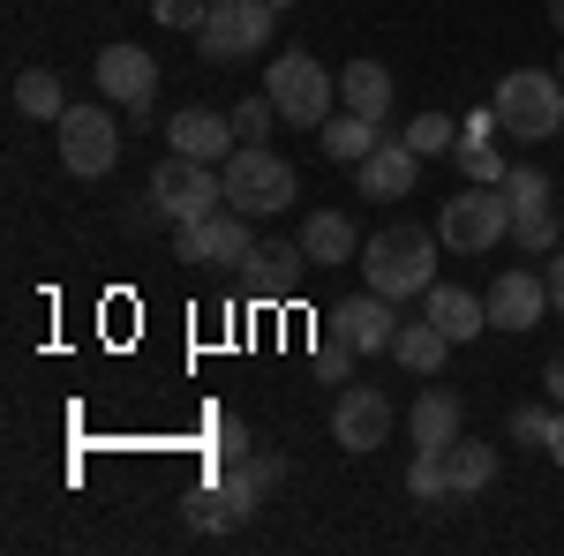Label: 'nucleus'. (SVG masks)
<instances>
[{"mask_svg": "<svg viewBox=\"0 0 564 556\" xmlns=\"http://www.w3.org/2000/svg\"><path fill=\"white\" fill-rule=\"evenodd\" d=\"M174 263H218V257H212V218H188V226H174Z\"/></svg>", "mask_w": 564, "mask_h": 556, "instance_id": "473e14b6", "label": "nucleus"}, {"mask_svg": "<svg viewBox=\"0 0 564 556\" xmlns=\"http://www.w3.org/2000/svg\"><path fill=\"white\" fill-rule=\"evenodd\" d=\"M241 451H249V428H241L234 414H226V428H218V467H234Z\"/></svg>", "mask_w": 564, "mask_h": 556, "instance_id": "f704fd0d", "label": "nucleus"}, {"mask_svg": "<svg viewBox=\"0 0 564 556\" xmlns=\"http://www.w3.org/2000/svg\"><path fill=\"white\" fill-rule=\"evenodd\" d=\"M489 113H497V135H512V143H542V135H564V76H542V68H512L497 98H489Z\"/></svg>", "mask_w": 564, "mask_h": 556, "instance_id": "7ed1b4c3", "label": "nucleus"}, {"mask_svg": "<svg viewBox=\"0 0 564 556\" xmlns=\"http://www.w3.org/2000/svg\"><path fill=\"white\" fill-rule=\"evenodd\" d=\"M15 113H23V121H61V113H68L61 76H53V68H23V76H15Z\"/></svg>", "mask_w": 564, "mask_h": 556, "instance_id": "b1692460", "label": "nucleus"}, {"mask_svg": "<svg viewBox=\"0 0 564 556\" xmlns=\"http://www.w3.org/2000/svg\"><path fill=\"white\" fill-rule=\"evenodd\" d=\"M550 23H557V31H564V0H550Z\"/></svg>", "mask_w": 564, "mask_h": 556, "instance_id": "58836bf2", "label": "nucleus"}, {"mask_svg": "<svg viewBox=\"0 0 564 556\" xmlns=\"http://www.w3.org/2000/svg\"><path fill=\"white\" fill-rule=\"evenodd\" d=\"M542 391H550V406H564V353L550 361V369H542Z\"/></svg>", "mask_w": 564, "mask_h": 556, "instance_id": "c9c22d12", "label": "nucleus"}, {"mask_svg": "<svg viewBox=\"0 0 564 556\" xmlns=\"http://www.w3.org/2000/svg\"><path fill=\"white\" fill-rule=\"evenodd\" d=\"M354 173H361V196H369V204H399V196L422 181V151H414L406 135H384Z\"/></svg>", "mask_w": 564, "mask_h": 556, "instance_id": "4468645a", "label": "nucleus"}, {"mask_svg": "<svg viewBox=\"0 0 564 556\" xmlns=\"http://www.w3.org/2000/svg\"><path fill=\"white\" fill-rule=\"evenodd\" d=\"M354 361H361V346H354L347 331H339V324L324 316V324H316V377H324V384H347Z\"/></svg>", "mask_w": 564, "mask_h": 556, "instance_id": "393cba45", "label": "nucleus"}, {"mask_svg": "<svg viewBox=\"0 0 564 556\" xmlns=\"http://www.w3.org/2000/svg\"><path fill=\"white\" fill-rule=\"evenodd\" d=\"M151 204L174 218V226H188V218H212V211H226V173L204 166V159H181V151H166V159H159V173H151Z\"/></svg>", "mask_w": 564, "mask_h": 556, "instance_id": "0eeeda50", "label": "nucleus"}, {"mask_svg": "<svg viewBox=\"0 0 564 556\" xmlns=\"http://www.w3.org/2000/svg\"><path fill=\"white\" fill-rule=\"evenodd\" d=\"M452 159H459V166H467V181H481V188H505V151H497V143H481V135H459V151H452Z\"/></svg>", "mask_w": 564, "mask_h": 556, "instance_id": "bb28decb", "label": "nucleus"}, {"mask_svg": "<svg viewBox=\"0 0 564 556\" xmlns=\"http://www.w3.org/2000/svg\"><path fill=\"white\" fill-rule=\"evenodd\" d=\"M557 233H564V218H557Z\"/></svg>", "mask_w": 564, "mask_h": 556, "instance_id": "a19ab883", "label": "nucleus"}, {"mask_svg": "<svg viewBox=\"0 0 564 556\" xmlns=\"http://www.w3.org/2000/svg\"><path fill=\"white\" fill-rule=\"evenodd\" d=\"M550 459H557V473H564V406H557V436H550Z\"/></svg>", "mask_w": 564, "mask_h": 556, "instance_id": "4c0bfd02", "label": "nucleus"}, {"mask_svg": "<svg viewBox=\"0 0 564 556\" xmlns=\"http://www.w3.org/2000/svg\"><path fill=\"white\" fill-rule=\"evenodd\" d=\"M406 497H414V504H452V467H444V451H414Z\"/></svg>", "mask_w": 564, "mask_h": 556, "instance_id": "a878e982", "label": "nucleus"}, {"mask_svg": "<svg viewBox=\"0 0 564 556\" xmlns=\"http://www.w3.org/2000/svg\"><path fill=\"white\" fill-rule=\"evenodd\" d=\"M151 90H159L151 45H98V98L106 106H121L129 121H151Z\"/></svg>", "mask_w": 564, "mask_h": 556, "instance_id": "9d476101", "label": "nucleus"}, {"mask_svg": "<svg viewBox=\"0 0 564 556\" xmlns=\"http://www.w3.org/2000/svg\"><path fill=\"white\" fill-rule=\"evenodd\" d=\"M361 279L369 294L406 301V294H430L436 286V233L430 226H384L361 241Z\"/></svg>", "mask_w": 564, "mask_h": 556, "instance_id": "f03ea898", "label": "nucleus"}, {"mask_svg": "<svg viewBox=\"0 0 564 556\" xmlns=\"http://www.w3.org/2000/svg\"><path fill=\"white\" fill-rule=\"evenodd\" d=\"M294 166L271 151V143H234V159H226V204L234 211H249V218H271V211H286L294 204Z\"/></svg>", "mask_w": 564, "mask_h": 556, "instance_id": "39448f33", "label": "nucleus"}, {"mask_svg": "<svg viewBox=\"0 0 564 556\" xmlns=\"http://www.w3.org/2000/svg\"><path fill=\"white\" fill-rule=\"evenodd\" d=\"M271 121H279V106H271V98H241V106H234V135H241V143H263Z\"/></svg>", "mask_w": 564, "mask_h": 556, "instance_id": "2f4dec72", "label": "nucleus"}, {"mask_svg": "<svg viewBox=\"0 0 564 556\" xmlns=\"http://www.w3.org/2000/svg\"><path fill=\"white\" fill-rule=\"evenodd\" d=\"M377 143H384V129H377V121H361V113H332V121L316 129V151H324L332 166H361Z\"/></svg>", "mask_w": 564, "mask_h": 556, "instance_id": "412c9836", "label": "nucleus"}, {"mask_svg": "<svg viewBox=\"0 0 564 556\" xmlns=\"http://www.w3.org/2000/svg\"><path fill=\"white\" fill-rule=\"evenodd\" d=\"M234 271H241V286H249L257 301H294L302 271H316V263H308L302 241H294V249H286V241H257V249L234 263Z\"/></svg>", "mask_w": 564, "mask_h": 556, "instance_id": "f8f14e48", "label": "nucleus"}, {"mask_svg": "<svg viewBox=\"0 0 564 556\" xmlns=\"http://www.w3.org/2000/svg\"><path fill=\"white\" fill-rule=\"evenodd\" d=\"M444 467H452V497H475V489L497 481V444L459 436V444H444Z\"/></svg>", "mask_w": 564, "mask_h": 556, "instance_id": "5701e85b", "label": "nucleus"}, {"mask_svg": "<svg viewBox=\"0 0 564 556\" xmlns=\"http://www.w3.org/2000/svg\"><path fill=\"white\" fill-rule=\"evenodd\" d=\"M166 143H174L181 159H204V166H226V159H234L226 143H241V135H234V121H226V113H212V106H181L174 121H166Z\"/></svg>", "mask_w": 564, "mask_h": 556, "instance_id": "2eb2a0df", "label": "nucleus"}, {"mask_svg": "<svg viewBox=\"0 0 564 556\" xmlns=\"http://www.w3.org/2000/svg\"><path fill=\"white\" fill-rule=\"evenodd\" d=\"M53 135H61V166L76 173V181H98V173H113V159H121V129H113L106 98L98 106H68L53 121Z\"/></svg>", "mask_w": 564, "mask_h": 556, "instance_id": "1a4fd4ad", "label": "nucleus"}, {"mask_svg": "<svg viewBox=\"0 0 564 556\" xmlns=\"http://www.w3.org/2000/svg\"><path fill=\"white\" fill-rule=\"evenodd\" d=\"M406 143H414L422 159H444V151H459V129H452V113H414V121H406Z\"/></svg>", "mask_w": 564, "mask_h": 556, "instance_id": "cd10ccee", "label": "nucleus"}, {"mask_svg": "<svg viewBox=\"0 0 564 556\" xmlns=\"http://www.w3.org/2000/svg\"><path fill=\"white\" fill-rule=\"evenodd\" d=\"M422 316H430L452 346H467V339H481V331H489V301L467 294V286H444V279L422 294Z\"/></svg>", "mask_w": 564, "mask_h": 556, "instance_id": "f3484780", "label": "nucleus"}, {"mask_svg": "<svg viewBox=\"0 0 564 556\" xmlns=\"http://www.w3.org/2000/svg\"><path fill=\"white\" fill-rule=\"evenodd\" d=\"M286 481V459L279 451H241L234 467H218L212 481H196L188 489V526H204V534H234V526H249L257 504Z\"/></svg>", "mask_w": 564, "mask_h": 556, "instance_id": "f257e3e1", "label": "nucleus"}, {"mask_svg": "<svg viewBox=\"0 0 564 556\" xmlns=\"http://www.w3.org/2000/svg\"><path fill=\"white\" fill-rule=\"evenodd\" d=\"M271 8H279V15H286V8H294V0H271Z\"/></svg>", "mask_w": 564, "mask_h": 556, "instance_id": "ea45409f", "label": "nucleus"}, {"mask_svg": "<svg viewBox=\"0 0 564 556\" xmlns=\"http://www.w3.org/2000/svg\"><path fill=\"white\" fill-rule=\"evenodd\" d=\"M204 8H212V0H151V23H166V31H204Z\"/></svg>", "mask_w": 564, "mask_h": 556, "instance_id": "72a5a7b5", "label": "nucleus"}, {"mask_svg": "<svg viewBox=\"0 0 564 556\" xmlns=\"http://www.w3.org/2000/svg\"><path fill=\"white\" fill-rule=\"evenodd\" d=\"M332 324H339L361 353H391V339H399V301H384V294L339 301V308H332Z\"/></svg>", "mask_w": 564, "mask_h": 556, "instance_id": "a211bd4d", "label": "nucleus"}, {"mask_svg": "<svg viewBox=\"0 0 564 556\" xmlns=\"http://www.w3.org/2000/svg\"><path fill=\"white\" fill-rule=\"evenodd\" d=\"M263 98L279 106L286 129H324L332 121V98H339V76L316 61V53H279L263 68Z\"/></svg>", "mask_w": 564, "mask_h": 556, "instance_id": "20e7f679", "label": "nucleus"}, {"mask_svg": "<svg viewBox=\"0 0 564 556\" xmlns=\"http://www.w3.org/2000/svg\"><path fill=\"white\" fill-rule=\"evenodd\" d=\"M489 331H534L542 324V308H550V279H534V271H497V286H489Z\"/></svg>", "mask_w": 564, "mask_h": 556, "instance_id": "ddd939ff", "label": "nucleus"}, {"mask_svg": "<svg viewBox=\"0 0 564 556\" xmlns=\"http://www.w3.org/2000/svg\"><path fill=\"white\" fill-rule=\"evenodd\" d=\"M406 436H414V451H444V444H459L467 436V406H459V391L430 384L414 399V414H406Z\"/></svg>", "mask_w": 564, "mask_h": 556, "instance_id": "dca6fc26", "label": "nucleus"}, {"mask_svg": "<svg viewBox=\"0 0 564 556\" xmlns=\"http://www.w3.org/2000/svg\"><path fill=\"white\" fill-rule=\"evenodd\" d=\"M444 353H452V339L436 331L430 316L399 324V339H391V361H399V369H414V377H436V369H444Z\"/></svg>", "mask_w": 564, "mask_h": 556, "instance_id": "4be33fe9", "label": "nucleus"}, {"mask_svg": "<svg viewBox=\"0 0 564 556\" xmlns=\"http://www.w3.org/2000/svg\"><path fill=\"white\" fill-rule=\"evenodd\" d=\"M391 422H399V414H391V399L377 384H347L339 406H332V436H339V451H354V459L377 451V444H391Z\"/></svg>", "mask_w": 564, "mask_h": 556, "instance_id": "9b49d317", "label": "nucleus"}, {"mask_svg": "<svg viewBox=\"0 0 564 556\" xmlns=\"http://www.w3.org/2000/svg\"><path fill=\"white\" fill-rule=\"evenodd\" d=\"M557 76H564V61H557Z\"/></svg>", "mask_w": 564, "mask_h": 556, "instance_id": "79ce46f5", "label": "nucleus"}, {"mask_svg": "<svg viewBox=\"0 0 564 556\" xmlns=\"http://www.w3.org/2000/svg\"><path fill=\"white\" fill-rule=\"evenodd\" d=\"M505 196H512V211H550V173L542 166H512L505 173Z\"/></svg>", "mask_w": 564, "mask_h": 556, "instance_id": "c756f323", "label": "nucleus"}, {"mask_svg": "<svg viewBox=\"0 0 564 556\" xmlns=\"http://www.w3.org/2000/svg\"><path fill=\"white\" fill-rule=\"evenodd\" d=\"M542 279H550V308H564V249L550 257V271H542Z\"/></svg>", "mask_w": 564, "mask_h": 556, "instance_id": "e433bc0d", "label": "nucleus"}, {"mask_svg": "<svg viewBox=\"0 0 564 556\" xmlns=\"http://www.w3.org/2000/svg\"><path fill=\"white\" fill-rule=\"evenodd\" d=\"M550 436H557V406H520V414H512V444L550 451Z\"/></svg>", "mask_w": 564, "mask_h": 556, "instance_id": "7c9ffc66", "label": "nucleus"}, {"mask_svg": "<svg viewBox=\"0 0 564 556\" xmlns=\"http://www.w3.org/2000/svg\"><path fill=\"white\" fill-rule=\"evenodd\" d=\"M339 106L384 129V113H391V68H384V61H347V76H339Z\"/></svg>", "mask_w": 564, "mask_h": 556, "instance_id": "aec40b11", "label": "nucleus"}, {"mask_svg": "<svg viewBox=\"0 0 564 556\" xmlns=\"http://www.w3.org/2000/svg\"><path fill=\"white\" fill-rule=\"evenodd\" d=\"M271 23H279V8L271 0H212L204 8V31H196V45H204V61H249V53H263L271 45Z\"/></svg>", "mask_w": 564, "mask_h": 556, "instance_id": "6e6552de", "label": "nucleus"}, {"mask_svg": "<svg viewBox=\"0 0 564 556\" xmlns=\"http://www.w3.org/2000/svg\"><path fill=\"white\" fill-rule=\"evenodd\" d=\"M512 241H520L527 257H550L564 233H557V211H512Z\"/></svg>", "mask_w": 564, "mask_h": 556, "instance_id": "c85d7f7f", "label": "nucleus"}, {"mask_svg": "<svg viewBox=\"0 0 564 556\" xmlns=\"http://www.w3.org/2000/svg\"><path fill=\"white\" fill-rule=\"evenodd\" d=\"M512 233V196L505 188H459L452 204H444V218H436V241L444 249H459V257H489L497 241Z\"/></svg>", "mask_w": 564, "mask_h": 556, "instance_id": "423d86ee", "label": "nucleus"}, {"mask_svg": "<svg viewBox=\"0 0 564 556\" xmlns=\"http://www.w3.org/2000/svg\"><path fill=\"white\" fill-rule=\"evenodd\" d=\"M302 249H308L316 271H339L347 257H361V233H354L347 211H308L302 218Z\"/></svg>", "mask_w": 564, "mask_h": 556, "instance_id": "6ab92c4d", "label": "nucleus"}]
</instances>
